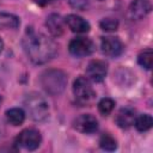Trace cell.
I'll use <instances>...</instances> for the list:
<instances>
[{
	"mask_svg": "<svg viewBox=\"0 0 153 153\" xmlns=\"http://www.w3.org/2000/svg\"><path fill=\"white\" fill-rule=\"evenodd\" d=\"M45 26L54 37H59L63 33V20L57 13H51L47 17Z\"/></svg>",
	"mask_w": 153,
	"mask_h": 153,
	"instance_id": "13",
	"label": "cell"
},
{
	"mask_svg": "<svg viewBox=\"0 0 153 153\" xmlns=\"http://www.w3.org/2000/svg\"><path fill=\"white\" fill-rule=\"evenodd\" d=\"M0 103H1V98H0Z\"/></svg>",
	"mask_w": 153,
	"mask_h": 153,
	"instance_id": "24",
	"label": "cell"
},
{
	"mask_svg": "<svg viewBox=\"0 0 153 153\" xmlns=\"http://www.w3.org/2000/svg\"><path fill=\"white\" fill-rule=\"evenodd\" d=\"M74 129L84 134H92L98 129V121L91 114H84L76 117L73 122Z\"/></svg>",
	"mask_w": 153,
	"mask_h": 153,
	"instance_id": "7",
	"label": "cell"
},
{
	"mask_svg": "<svg viewBox=\"0 0 153 153\" xmlns=\"http://www.w3.org/2000/svg\"><path fill=\"white\" fill-rule=\"evenodd\" d=\"M98 1H103V0H98Z\"/></svg>",
	"mask_w": 153,
	"mask_h": 153,
	"instance_id": "25",
	"label": "cell"
},
{
	"mask_svg": "<svg viewBox=\"0 0 153 153\" xmlns=\"http://www.w3.org/2000/svg\"><path fill=\"white\" fill-rule=\"evenodd\" d=\"M39 82L43 90L51 94L56 96L63 92L67 86V75L60 69H47L39 76Z\"/></svg>",
	"mask_w": 153,
	"mask_h": 153,
	"instance_id": "2",
	"label": "cell"
},
{
	"mask_svg": "<svg viewBox=\"0 0 153 153\" xmlns=\"http://www.w3.org/2000/svg\"><path fill=\"white\" fill-rule=\"evenodd\" d=\"M137 62L140 66H142L146 69H151L152 67V62H153V51L151 48H147L145 50H142L139 55H137Z\"/></svg>",
	"mask_w": 153,
	"mask_h": 153,
	"instance_id": "17",
	"label": "cell"
},
{
	"mask_svg": "<svg viewBox=\"0 0 153 153\" xmlns=\"http://www.w3.org/2000/svg\"><path fill=\"white\" fill-rule=\"evenodd\" d=\"M73 93H74L75 98L80 103H84V104H87V103L92 102L94 96H96L94 90H93L90 80L85 76H79L74 80Z\"/></svg>",
	"mask_w": 153,
	"mask_h": 153,
	"instance_id": "4",
	"label": "cell"
},
{
	"mask_svg": "<svg viewBox=\"0 0 153 153\" xmlns=\"http://www.w3.org/2000/svg\"><path fill=\"white\" fill-rule=\"evenodd\" d=\"M152 124H153V118L148 114H142V115L135 117V121H134V126H135V128L139 131H147V130H149Z\"/></svg>",
	"mask_w": 153,
	"mask_h": 153,
	"instance_id": "16",
	"label": "cell"
},
{
	"mask_svg": "<svg viewBox=\"0 0 153 153\" xmlns=\"http://www.w3.org/2000/svg\"><path fill=\"white\" fill-rule=\"evenodd\" d=\"M152 10L149 0H134L128 8V16L131 20H140L146 17Z\"/></svg>",
	"mask_w": 153,
	"mask_h": 153,
	"instance_id": "10",
	"label": "cell"
},
{
	"mask_svg": "<svg viewBox=\"0 0 153 153\" xmlns=\"http://www.w3.org/2000/svg\"><path fill=\"white\" fill-rule=\"evenodd\" d=\"M99 146L105 151H115L117 148V141L110 134H103L99 139Z\"/></svg>",
	"mask_w": 153,
	"mask_h": 153,
	"instance_id": "18",
	"label": "cell"
},
{
	"mask_svg": "<svg viewBox=\"0 0 153 153\" xmlns=\"http://www.w3.org/2000/svg\"><path fill=\"white\" fill-rule=\"evenodd\" d=\"M16 142L20 147H23L27 151H33L39 147V145L42 142V136L38 130H36L33 128H27L19 133Z\"/></svg>",
	"mask_w": 153,
	"mask_h": 153,
	"instance_id": "5",
	"label": "cell"
},
{
	"mask_svg": "<svg viewBox=\"0 0 153 153\" xmlns=\"http://www.w3.org/2000/svg\"><path fill=\"white\" fill-rule=\"evenodd\" d=\"M99 26H100L102 30L111 32V31H116L118 29V22L114 18H104V19L100 20Z\"/></svg>",
	"mask_w": 153,
	"mask_h": 153,
	"instance_id": "20",
	"label": "cell"
},
{
	"mask_svg": "<svg viewBox=\"0 0 153 153\" xmlns=\"http://www.w3.org/2000/svg\"><path fill=\"white\" fill-rule=\"evenodd\" d=\"M65 23L68 25V27L76 33H84L90 31V24L84 18L76 14H68L65 18Z\"/></svg>",
	"mask_w": 153,
	"mask_h": 153,
	"instance_id": "12",
	"label": "cell"
},
{
	"mask_svg": "<svg viewBox=\"0 0 153 153\" xmlns=\"http://www.w3.org/2000/svg\"><path fill=\"white\" fill-rule=\"evenodd\" d=\"M135 110L133 108H129V106H126V108H122L120 109V111L117 112L116 117H115V121H116V124L122 128V129H128L130 128L133 124H134V121H135Z\"/></svg>",
	"mask_w": 153,
	"mask_h": 153,
	"instance_id": "11",
	"label": "cell"
},
{
	"mask_svg": "<svg viewBox=\"0 0 153 153\" xmlns=\"http://www.w3.org/2000/svg\"><path fill=\"white\" fill-rule=\"evenodd\" d=\"M6 118L12 126H20L25 120V112L20 108H12L6 111Z\"/></svg>",
	"mask_w": 153,
	"mask_h": 153,
	"instance_id": "14",
	"label": "cell"
},
{
	"mask_svg": "<svg viewBox=\"0 0 153 153\" xmlns=\"http://www.w3.org/2000/svg\"><path fill=\"white\" fill-rule=\"evenodd\" d=\"M68 2H69V5H71L73 8L81 10V11L86 10L87 6H88V4H87L86 0H68Z\"/></svg>",
	"mask_w": 153,
	"mask_h": 153,
	"instance_id": "21",
	"label": "cell"
},
{
	"mask_svg": "<svg viewBox=\"0 0 153 153\" xmlns=\"http://www.w3.org/2000/svg\"><path fill=\"white\" fill-rule=\"evenodd\" d=\"M2 48H4V42H2V39L0 38V53H1V50H2Z\"/></svg>",
	"mask_w": 153,
	"mask_h": 153,
	"instance_id": "23",
	"label": "cell"
},
{
	"mask_svg": "<svg viewBox=\"0 0 153 153\" xmlns=\"http://www.w3.org/2000/svg\"><path fill=\"white\" fill-rule=\"evenodd\" d=\"M69 53L76 57L88 56L94 50V44L90 38L86 37H75L68 44Z\"/></svg>",
	"mask_w": 153,
	"mask_h": 153,
	"instance_id": "6",
	"label": "cell"
},
{
	"mask_svg": "<svg viewBox=\"0 0 153 153\" xmlns=\"http://www.w3.org/2000/svg\"><path fill=\"white\" fill-rule=\"evenodd\" d=\"M20 22L19 18L11 13H0V27L4 29H17L19 26Z\"/></svg>",
	"mask_w": 153,
	"mask_h": 153,
	"instance_id": "15",
	"label": "cell"
},
{
	"mask_svg": "<svg viewBox=\"0 0 153 153\" xmlns=\"http://www.w3.org/2000/svg\"><path fill=\"white\" fill-rule=\"evenodd\" d=\"M24 105L29 116L36 122L44 121L49 115V105L47 100L36 92L26 94L24 99Z\"/></svg>",
	"mask_w": 153,
	"mask_h": 153,
	"instance_id": "3",
	"label": "cell"
},
{
	"mask_svg": "<svg viewBox=\"0 0 153 153\" xmlns=\"http://www.w3.org/2000/svg\"><path fill=\"white\" fill-rule=\"evenodd\" d=\"M23 48L31 62L43 65L50 61L57 51L56 43L42 32L27 29L23 37Z\"/></svg>",
	"mask_w": 153,
	"mask_h": 153,
	"instance_id": "1",
	"label": "cell"
},
{
	"mask_svg": "<svg viewBox=\"0 0 153 153\" xmlns=\"http://www.w3.org/2000/svg\"><path fill=\"white\" fill-rule=\"evenodd\" d=\"M100 48L102 51L111 57H116L118 56L122 51H123V44L120 41L118 37H114V36H106V37H102L100 39Z\"/></svg>",
	"mask_w": 153,
	"mask_h": 153,
	"instance_id": "8",
	"label": "cell"
},
{
	"mask_svg": "<svg viewBox=\"0 0 153 153\" xmlns=\"http://www.w3.org/2000/svg\"><path fill=\"white\" fill-rule=\"evenodd\" d=\"M115 108V102L111 98H103L98 103V110L102 115L108 116Z\"/></svg>",
	"mask_w": 153,
	"mask_h": 153,
	"instance_id": "19",
	"label": "cell"
},
{
	"mask_svg": "<svg viewBox=\"0 0 153 153\" xmlns=\"http://www.w3.org/2000/svg\"><path fill=\"white\" fill-rule=\"evenodd\" d=\"M106 73H108V66L102 60H93L87 65V68H86L87 78L94 82L103 81Z\"/></svg>",
	"mask_w": 153,
	"mask_h": 153,
	"instance_id": "9",
	"label": "cell"
},
{
	"mask_svg": "<svg viewBox=\"0 0 153 153\" xmlns=\"http://www.w3.org/2000/svg\"><path fill=\"white\" fill-rule=\"evenodd\" d=\"M35 4H37V5H39V6H45V5H48V4H50L53 0H32Z\"/></svg>",
	"mask_w": 153,
	"mask_h": 153,
	"instance_id": "22",
	"label": "cell"
}]
</instances>
